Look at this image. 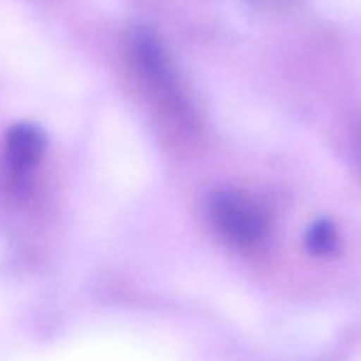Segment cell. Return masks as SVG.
<instances>
[{
  "instance_id": "1",
  "label": "cell",
  "mask_w": 361,
  "mask_h": 361,
  "mask_svg": "<svg viewBox=\"0 0 361 361\" xmlns=\"http://www.w3.org/2000/svg\"><path fill=\"white\" fill-rule=\"evenodd\" d=\"M210 215L219 231L240 247H252L267 236V215L250 197L221 190L210 200Z\"/></svg>"
},
{
  "instance_id": "2",
  "label": "cell",
  "mask_w": 361,
  "mask_h": 361,
  "mask_svg": "<svg viewBox=\"0 0 361 361\" xmlns=\"http://www.w3.org/2000/svg\"><path fill=\"white\" fill-rule=\"evenodd\" d=\"M44 136L30 123L14 126L7 134V155L14 168H34L44 152Z\"/></svg>"
},
{
  "instance_id": "3",
  "label": "cell",
  "mask_w": 361,
  "mask_h": 361,
  "mask_svg": "<svg viewBox=\"0 0 361 361\" xmlns=\"http://www.w3.org/2000/svg\"><path fill=\"white\" fill-rule=\"evenodd\" d=\"M307 247L316 256H330L338 250V233L330 221H317L307 233Z\"/></svg>"
}]
</instances>
